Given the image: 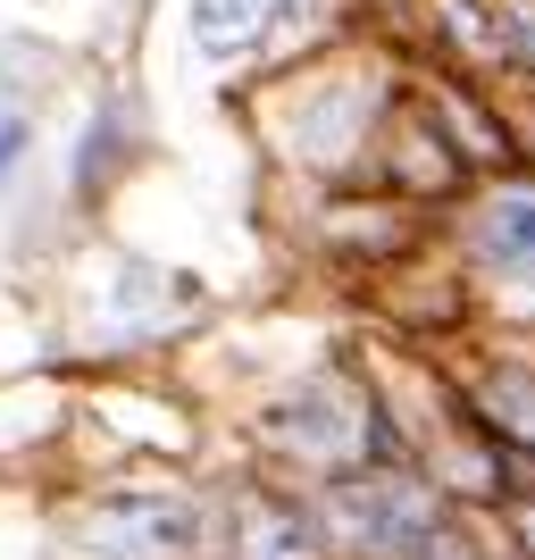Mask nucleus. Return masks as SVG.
I'll use <instances>...</instances> for the list:
<instances>
[{"mask_svg":"<svg viewBox=\"0 0 535 560\" xmlns=\"http://www.w3.org/2000/svg\"><path fill=\"white\" fill-rule=\"evenodd\" d=\"M477 252H486L502 277H535V192H502V201L477 218Z\"/></svg>","mask_w":535,"mask_h":560,"instance_id":"f03ea898","label":"nucleus"},{"mask_svg":"<svg viewBox=\"0 0 535 560\" xmlns=\"http://www.w3.org/2000/svg\"><path fill=\"white\" fill-rule=\"evenodd\" d=\"M193 536V511L185 502H109L93 518V544L101 552H135V560H160Z\"/></svg>","mask_w":535,"mask_h":560,"instance_id":"f257e3e1","label":"nucleus"},{"mask_svg":"<svg viewBox=\"0 0 535 560\" xmlns=\"http://www.w3.org/2000/svg\"><path fill=\"white\" fill-rule=\"evenodd\" d=\"M268 9H284V0H193V34H201V50H243L268 25Z\"/></svg>","mask_w":535,"mask_h":560,"instance_id":"7ed1b4c3","label":"nucleus"},{"mask_svg":"<svg viewBox=\"0 0 535 560\" xmlns=\"http://www.w3.org/2000/svg\"><path fill=\"white\" fill-rule=\"evenodd\" d=\"M243 552H252V560H302V552H310L302 511H259L252 536H243Z\"/></svg>","mask_w":535,"mask_h":560,"instance_id":"20e7f679","label":"nucleus"},{"mask_svg":"<svg viewBox=\"0 0 535 560\" xmlns=\"http://www.w3.org/2000/svg\"><path fill=\"white\" fill-rule=\"evenodd\" d=\"M18 151H25V117H0V176L18 167Z\"/></svg>","mask_w":535,"mask_h":560,"instance_id":"39448f33","label":"nucleus"}]
</instances>
